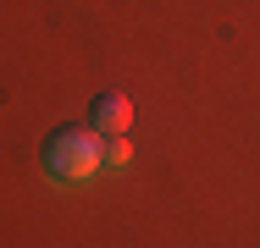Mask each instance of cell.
I'll return each instance as SVG.
<instances>
[{
	"label": "cell",
	"mask_w": 260,
	"mask_h": 248,
	"mask_svg": "<svg viewBox=\"0 0 260 248\" xmlns=\"http://www.w3.org/2000/svg\"><path fill=\"white\" fill-rule=\"evenodd\" d=\"M89 127H94L100 138H127V133H133V99L116 94V89L94 94L89 99Z\"/></svg>",
	"instance_id": "cell-2"
},
{
	"label": "cell",
	"mask_w": 260,
	"mask_h": 248,
	"mask_svg": "<svg viewBox=\"0 0 260 248\" xmlns=\"http://www.w3.org/2000/svg\"><path fill=\"white\" fill-rule=\"evenodd\" d=\"M133 160V138H100V166H127Z\"/></svg>",
	"instance_id": "cell-3"
},
{
	"label": "cell",
	"mask_w": 260,
	"mask_h": 248,
	"mask_svg": "<svg viewBox=\"0 0 260 248\" xmlns=\"http://www.w3.org/2000/svg\"><path fill=\"white\" fill-rule=\"evenodd\" d=\"M100 171V133L89 127H55L45 138V177L61 182V188H78Z\"/></svg>",
	"instance_id": "cell-1"
}]
</instances>
